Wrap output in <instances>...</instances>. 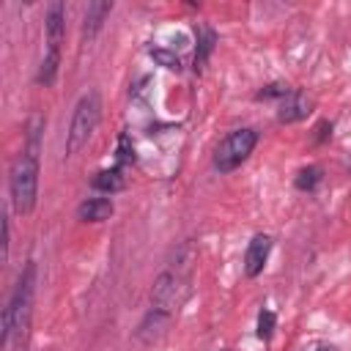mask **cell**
Wrapping results in <instances>:
<instances>
[{
	"label": "cell",
	"mask_w": 351,
	"mask_h": 351,
	"mask_svg": "<svg viewBox=\"0 0 351 351\" xmlns=\"http://www.w3.org/2000/svg\"><path fill=\"white\" fill-rule=\"evenodd\" d=\"M33 291H36V263L27 261L25 271L16 280L14 293L8 296L5 307H3V332H0V343H22L27 337L30 329V313H33Z\"/></svg>",
	"instance_id": "6da1fadb"
},
{
	"label": "cell",
	"mask_w": 351,
	"mask_h": 351,
	"mask_svg": "<svg viewBox=\"0 0 351 351\" xmlns=\"http://www.w3.org/2000/svg\"><path fill=\"white\" fill-rule=\"evenodd\" d=\"M8 192H11V206L16 214H30L38 200V154L22 151L8 170Z\"/></svg>",
	"instance_id": "7a4b0ae2"
},
{
	"label": "cell",
	"mask_w": 351,
	"mask_h": 351,
	"mask_svg": "<svg viewBox=\"0 0 351 351\" xmlns=\"http://www.w3.org/2000/svg\"><path fill=\"white\" fill-rule=\"evenodd\" d=\"M99 118H101V96L96 90H88L74 107L71 126H69V134H66V156L77 154L90 140V134L99 126Z\"/></svg>",
	"instance_id": "3957f363"
},
{
	"label": "cell",
	"mask_w": 351,
	"mask_h": 351,
	"mask_svg": "<svg viewBox=\"0 0 351 351\" xmlns=\"http://www.w3.org/2000/svg\"><path fill=\"white\" fill-rule=\"evenodd\" d=\"M258 145V132L255 129H233L214 151V167L219 173L236 170Z\"/></svg>",
	"instance_id": "277c9868"
},
{
	"label": "cell",
	"mask_w": 351,
	"mask_h": 351,
	"mask_svg": "<svg viewBox=\"0 0 351 351\" xmlns=\"http://www.w3.org/2000/svg\"><path fill=\"white\" fill-rule=\"evenodd\" d=\"M44 33H47V52H60L63 36H66V5L49 3L44 16Z\"/></svg>",
	"instance_id": "5b68a950"
},
{
	"label": "cell",
	"mask_w": 351,
	"mask_h": 351,
	"mask_svg": "<svg viewBox=\"0 0 351 351\" xmlns=\"http://www.w3.org/2000/svg\"><path fill=\"white\" fill-rule=\"evenodd\" d=\"M269 252H271V236L266 233H258L252 236L247 252H244V274L247 277H258L269 261Z\"/></svg>",
	"instance_id": "8992f818"
},
{
	"label": "cell",
	"mask_w": 351,
	"mask_h": 351,
	"mask_svg": "<svg viewBox=\"0 0 351 351\" xmlns=\"http://www.w3.org/2000/svg\"><path fill=\"white\" fill-rule=\"evenodd\" d=\"M310 110H313L310 96H307V93H302V90H291V93L280 101L277 121H280V123H296V121L307 118V115H310Z\"/></svg>",
	"instance_id": "52a82bcc"
},
{
	"label": "cell",
	"mask_w": 351,
	"mask_h": 351,
	"mask_svg": "<svg viewBox=\"0 0 351 351\" xmlns=\"http://www.w3.org/2000/svg\"><path fill=\"white\" fill-rule=\"evenodd\" d=\"M110 11H112V3H110V0H93V3H88V8H85V22H82V41H85V44L96 38V33L101 30V25H104V19L110 16Z\"/></svg>",
	"instance_id": "ba28073f"
},
{
	"label": "cell",
	"mask_w": 351,
	"mask_h": 351,
	"mask_svg": "<svg viewBox=\"0 0 351 351\" xmlns=\"http://www.w3.org/2000/svg\"><path fill=\"white\" fill-rule=\"evenodd\" d=\"M176 293H178V277H176L173 271H162V274L154 280L151 302H154V307L170 310V307L176 304Z\"/></svg>",
	"instance_id": "9c48e42d"
},
{
	"label": "cell",
	"mask_w": 351,
	"mask_h": 351,
	"mask_svg": "<svg viewBox=\"0 0 351 351\" xmlns=\"http://www.w3.org/2000/svg\"><path fill=\"white\" fill-rule=\"evenodd\" d=\"M170 310H162V307H151L148 313H145V318L140 321V326H137V337L143 340V343H154L165 329H167V324H170Z\"/></svg>",
	"instance_id": "30bf717a"
},
{
	"label": "cell",
	"mask_w": 351,
	"mask_h": 351,
	"mask_svg": "<svg viewBox=\"0 0 351 351\" xmlns=\"http://www.w3.org/2000/svg\"><path fill=\"white\" fill-rule=\"evenodd\" d=\"M112 211H115V206H112L110 197H88V200L80 203L77 217L82 222H104V219L112 217Z\"/></svg>",
	"instance_id": "8fae6325"
},
{
	"label": "cell",
	"mask_w": 351,
	"mask_h": 351,
	"mask_svg": "<svg viewBox=\"0 0 351 351\" xmlns=\"http://www.w3.org/2000/svg\"><path fill=\"white\" fill-rule=\"evenodd\" d=\"M197 49H195V71H200L203 66H206V60H208V55L214 52V44H217V33H214V27H208V25H197Z\"/></svg>",
	"instance_id": "7c38bea8"
},
{
	"label": "cell",
	"mask_w": 351,
	"mask_h": 351,
	"mask_svg": "<svg viewBox=\"0 0 351 351\" xmlns=\"http://www.w3.org/2000/svg\"><path fill=\"white\" fill-rule=\"evenodd\" d=\"M90 184L99 192H121L126 186V178H123V170L121 167H110V170H99L90 178Z\"/></svg>",
	"instance_id": "4fadbf2b"
},
{
	"label": "cell",
	"mask_w": 351,
	"mask_h": 351,
	"mask_svg": "<svg viewBox=\"0 0 351 351\" xmlns=\"http://www.w3.org/2000/svg\"><path fill=\"white\" fill-rule=\"evenodd\" d=\"M58 66H60V52H47L41 66H38V71H36V82L49 88L55 82V77H58Z\"/></svg>",
	"instance_id": "5bb4252c"
},
{
	"label": "cell",
	"mask_w": 351,
	"mask_h": 351,
	"mask_svg": "<svg viewBox=\"0 0 351 351\" xmlns=\"http://www.w3.org/2000/svg\"><path fill=\"white\" fill-rule=\"evenodd\" d=\"M293 184H296V189H302V192H313V189L321 184V167H315V165L302 167V170L296 173V178H293Z\"/></svg>",
	"instance_id": "9a60e30c"
},
{
	"label": "cell",
	"mask_w": 351,
	"mask_h": 351,
	"mask_svg": "<svg viewBox=\"0 0 351 351\" xmlns=\"http://www.w3.org/2000/svg\"><path fill=\"white\" fill-rule=\"evenodd\" d=\"M148 55H151L159 66H165V69H170V71H181V58H178L176 52L162 49V47H151V49H148Z\"/></svg>",
	"instance_id": "2e32d148"
},
{
	"label": "cell",
	"mask_w": 351,
	"mask_h": 351,
	"mask_svg": "<svg viewBox=\"0 0 351 351\" xmlns=\"http://www.w3.org/2000/svg\"><path fill=\"white\" fill-rule=\"evenodd\" d=\"M115 162H118L115 167H121V170H123L126 165H132V162H134V145H132V137H129L126 132H123V134L118 137V151H115Z\"/></svg>",
	"instance_id": "e0dca14e"
},
{
	"label": "cell",
	"mask_w": 351,
	"mask_h": 351,
	"mask_svg": "<svg viewBox=\"0 0 351 351\" xmlns=\"http://www.w3.org/2000/svg\"><path fill=\"white\" fill-rule=\"evenodd\" d=\"M274 326H277V318H274V313L263 307V310L258 313V337H261V340H271V335H274Z\"/></svg>",
	"instance_id": "ac0fdd59"
},
{
	"label": "cell",
	"mask_w": 351,
	"mask_h": 351,
	"mask_svg": "<svg viewBox=\"0 0 351 351\" xmlns=\"http://www.w3.org/2000/svg\"><path fill=\"white\" fill-rule=\"evenodd\" d=\"M291 93V88L288 85H282V82H271V85H266V88H261L258 93H255V99H285Z\"/></svg>",
	"instance_id": "d6986e66"
},
{
	"label": "cell",
	"mask_w": 351,
	"mask_h": 351,
	"mask_svg": "<svg viewBox=\"0 0 351 351\" xmlns=\"http://www.w3.org/2000/svg\"><path fill=\"white\" fill-rule=\"evenodd\" d=\"M8 244H11V225H8V217L3 219V263L8 261Z\"/></svg>",
	"instance_id": "ffe728a7"
},
{
	"label": "cell",
	"mask_w": 351,
	"mask_h": 351,
	"mask_svg": "<svg viewBox=\"0 0 351 351\" xmlns=\"http://www.w3.org/2000/svg\"><path fill=\"white\" fill-rule=\"evenodd\" d=\"M329 134H332V123H329V121H321V123L315 126V143H324Z\"/></svg>",
	"instance_id": "44dd1931"
},
{
	"label": "cell",
	"mask_w": 351,
	"mask_h": 351,
	"mask_svg": "<svg viewBox=\"0 0 351 351\" xmlns=\"http://www.w3.org/2000/svg\"><path fill=\"white\" fill-rule=\"evenodd\" d=\"M315 351H335V348H326V346H321V348H315Z\"/></svg>",
	"instance_id": "7402d4cb"
}]
</instances>
